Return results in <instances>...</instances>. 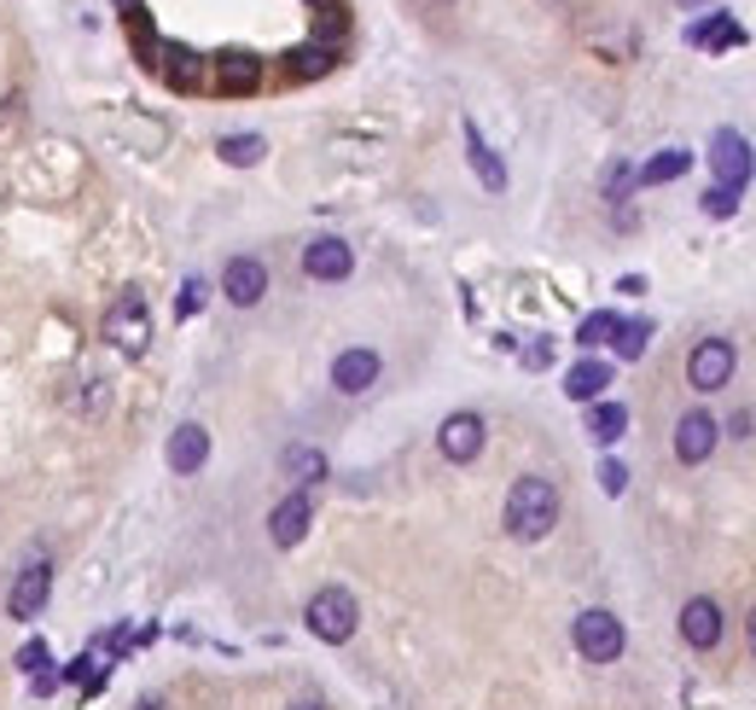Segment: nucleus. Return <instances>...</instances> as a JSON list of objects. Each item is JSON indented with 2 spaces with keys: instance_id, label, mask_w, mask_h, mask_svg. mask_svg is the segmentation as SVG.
I'll return each instance as SVG.
<instances>
[{
  "instance_id": "dca6fc26",
  "label": "nucleus",
  "mask_w": 756,
  "mask_h": 710,
  "mask_svg": "<svg viewBox=\"0 0 756 710\" xmlns=\"http://www.w3.org/2000/svg\"><path fill=\"white\" fill-rule=\"evenodd\" d=\"M605 391H611V367L594 362V355H587V362H577V367L565 374V396H570V402H599Z\"/></svg>"
},
{
  "instance_id": "b1692460",
  "label": "nucleus",
  "mask_w": 756,
  "mask_h": 710,
  "mask_svg": "<svg viewBox=\"0 0 756 710\" xmlns=\"http://www.w3.org/2000/svg\"><path fill=\"white\" fill-rule=\"evenodd\" d=\"M215 151H222V163H233V169H250V163H262L268 140H262V134H227V140L215 146Z\"/></svg>"
},
{
  "instance_id": "f3484780",
  "label": "nucleus",
  "mask_w": 756,
  "mask_h": 710,
  "mask_svg": "<svg viewBox=\"0 0 756 710\" xmlns=\"http://www.w3.org/2000/svg\"><path fill=\"white\" fill-rule=\"evenodd\" d=\"M686 41L704 47V53H721V47H745V24L728 19V12H716V19H704V24L686 29Z\"/></svg>"
},
{
  "instance_id": "423d86ee",
  "label": "nucleus",
  "mask_w": 756,
  "mask_h": 710,
  "mask_svg": "<svg viewBox=\"0 0 756 710\" xmlns=\"http://www.w3.org/2000/svg\"><path fill=\"white\" fill-rule=\"evenodd\" d=\"M710 169H716V187H733V193H745V181H751V140L739 128H716V140H710Z\"/></svg>"
},
{
  "instance_id": "20e7f679",
  "label": "nucleus",
  "mask_w": 756,
  "mask_h": 710,
  "mask_svg": "<svg viewBox=\"0 0 756 710\" xmlns=\"http://www.w3.org/2000/svg\"><path fill=\"white\" fill-rule=\"evenodd\" d=\"M570 640H577V652L587 658V664H617L623 658V647H629V635H623V623H617L611 612H582L577 617V629H570Z\"/></svg>"
},
{
  "instance_id": "f257e3e1",
  "label": "nucleus",
  "mask_w": 756,
  "mask_h": 710,
  "mask_svg": "<svg viewBox=\"0 0 756 710\" xmlns=\"http://www.w3.org/2000/svg\"><path fill=\"white\" fill-rule=\"evenodd\" d=\"M553 524H559V483L542 478V472H524L507 489V530L518 542H542Z\"/></svg>"
},
{
  "instance_id": "7ed1b4c3",
  "label": "nucleus",
  "mask_w": 756,
  "mask_h": 710,
  "mask_svg": "<svg viewBox=\"0 0 756 710\" xmlns=\"http://www.w3.org/2000/svg\"><path fill=\"white\" fill-rule=\"evenodd\" d=\"M106 344L111 350H123V355H146L151 344V315H146V297L134 292V285H123L111 303V315H106Z\"/></svg>"
},
{
  "instance_id": "72a5a7b5",
  "label": "nucleus",
  "mask_w": 756,
  "mask_h": 710,
  "mask_svg": "<svg viewBox=\"0 0 756 710\" xmlns=\"http://www.w3.org/2000/svg\"><path fill=\"white\" fill-rule=\"evenodd\" d=\"M292 710H326V705H321V699H297Z\"/></svg>"
},
{
  "instance_id": "5701e85b",
  "label": "nucleus",
  "mask_w": 756,
  "mask_h": 710,
  "mask_svg": "<svg viewBox=\"0 0 756 710\" xmlns=\"http://www.w3.org/2000/svg\"><path fill=\"white\" fill-rule=\"evenodd\" d=\"M646 344H652V320H617V332H611L617 362H641Z\"/></svg>"
},
{
  "instance_id": "f704fd0d",
  "label": "nucleus",
  "mask_w": 756,
  "mask_h": 710,
  "mask_svg": "<svg viewBox=\"0 0 756 710\" xmlns=\"http://www.w3.org/2000/svg\"><path fill=\"white\" fill-rule=\"evenodd\" d=\"M314 7H338V0H314Z\"/></svg>"
},
{
  "instance_id": "473e14b6",
  "label": "nucleus",
  "mask_w": 756,
  "mask_h": 710,
  "mask_svg": "<svg viewBox=\"0 0 756 710\" xmlns=\"http://www.w3.org/2000/svg\"><path fill=\"white\" fill-rule=\"evenodd\" d=\"M745 635H751V652H756V605H751V623H745Z\"/></svg>"
},
{
  "instance_id": "c9c22d12",
  "label": "nucleus",
  "mask_w": 756,
  "mask_h": 710,
  "mask_svg": "<svg viewBox=\"0 0 756 710\" xmlns=\"http://www.w3.org/2000/svg\"><path fill=\"white\" fill-rule=\"evenodd\" d=\"M681 7H704V0H681Z\"/></svg>"
},
{
  "instance_id": "c756f323",
  "label": "nucleus",
  "mask_w": 756,
  "mask_h": 710,
  "mask_svg": "<svg viewBox=\"0 0 756 710\" xmlns=\"http://www.w3.org/2000/svg\"><path fill=\"white\" fill-rule=\"evenodd\" d=\"M326 64H332V53H326V47H309V53H297V64H292V71H297V76H314V71H326Z\"/></svg>"
},
{
  "instance_id": "393cba45",
  "label": "nucleus",
  "mask_w": 756,
  "mask_h": 710,
  "mask_svg": "<svg viewBox=\"0 0 756 710\" xmlns=\"http://www.w3.org/2000/svg\"><path fill=\"white\" fill-rule=\"evenodd\" d=\"M158 71L175 82V88H198V64L187 47H158Z\"/></svg>"
},
{
  "instance_id": "ddd939ff",
  "label": "nucleus",
  "mask_w": 756,
  "mask_h": 710,
  "mask_svg": "<svg viewBox=\"0 0 756 710\" xmlns=\"http://www.w3.org/2000/svg\"><path fill=\"white\" fill-rule=\"evenodd\" d=\"M681 640L686 647H698V652H710L716 640H721V605L716 600H686L681 605Z\"/></svg>"
},
{
  "instance_id": "c85d7f7f",
  "label": "nucleus",
  "mask_w": 756,
  "mask_h": 710,
  "mask_svg": "<svg viewBox=\"0 0 756 710\" xmlns=\"http://www.w3.org/2000/svg\"><path fill=\"white\" fill-rule=\"evenodd\" d=\"M599 483H605V495H623V489H629V466L623 461H605L599 466Z\"/></svg>"
},
{
  "instance_id": "2eb2a0df",
  "label": "nucleus",
  "mask_w": 756,
  "mask_h": 710,
  "mask_svg": "<svg viewBox=\"0 0 756 710\" xmlns=\"http://www.w3.org/2000/svg\"><path fill=\"white\" fill-rule=\"evenodd\" d=\"M205 461H210V431L205 426H175V437H170V466L181 472V478H193Z\"/></svg>"
},
{
  "instance_id": "cd10ccee",
  "label": "nucleus",
  "mask_w": 756,
  "mask_h": 710,
  "mask_svg": "<svg viewBox=\"0 0 756 710\" xmlns=\"http://www.w3.org/2000/svg\"><path fill=\"white\" fill-rule=\"evenodd\" d=\"M198 309H205V280H187V285H181V303H175V315H181V320H193Z\"/></svg>"
},
{
  "instance_id": "6ab92c4d",
  "label": "nucleus",
  "mask_w": 756,
  "mask_h": 710,
  "mask_svg": "<svg viewBox=\"0 0 756 710\" xmlns=\"http://www.w3.org/2000/svg\"><path fill=\"white\" fill-rule=\"evenodd\" d=\"M466 151H472V169H478L483 187H489V193H507V163H500L495 151H489V140L478 134V123H466Z\"/></svg>"
},
{
  "instance_id": "f03ea898",
  "label": "nucleus",
  "mask_w": 756,
  "mask_h": 710,
  "mask_svg": "<svg viewBox=\"0 0 756 710\" xmlns=\"http://www.w3.org/2000/svg\"><path fill=\"white\" fill-rule=\"evenodd\" d=\"M302 623H309L314 640H326V647H344L349 635L361 629V605L349 588H321V595L309 600V612H302Z\"/></svg>"
},
{
  "instance_id": "a211bd4d",
  "label": "nucleus",
  "mask_w": 756,
  "mask_h": 710,
  "mask_svg": "<svg viewBox=\"0 0 756 710\" xmlns=\"http://www.w3.org/2000/svg\"><path fill=\"white\" fill-rule=\"evenodd\" d=\"M257 82H262V64L250 53H222L215 59V88L222 94H250Z\"/></svg>"
},
{
  "instance_id": "6e6552de",
  "label": "nucleus",
  "mask_w": 756,
  "mask_h": 710,
  "mask_svg": "<svg viewBox=\"0 0 756 710\" xmlns=\"http://www.w3.org/2000/svg\"><path fill=\"white\" fill-rule=\"evenodd\" d=\"M309 524H314V501H309V489H292L274 513H268V536H274V548H297L302 536H309Z\"/></svg>"
},
{
  "instance_id": "39448f33",
  "label": "nucleus",
  "mask_w": 756,
  "mask_h": 710,
  "mask_svg": "<svg viewBox=\"0 0 756 710\" xmlns=\"http://www.w3.org/2000/svg\"><path fill=\"white\" fill-rule=\"evenodd\" d=\"M733 367H739V355L728 338H704V344H693V355H686V379H693V391H721V384L733 379Z\"/></svg>"
},
{
  "instance_id": "9b49d317",
  "label": "nucleus",
  "mask_w": 756,
  "mask_h": 710,
  "mask_svg": "<svg viewBox=\"0 0 756 710\" xmlns=\"http://www.w3.org/2000/svg\"><path fill=\"white\" fill-rule=\"evenodd\" d=\"M222 292H227V303H239V309H257L268 297V268L257 257H233L222 268Z\"/></svg>"
},
{
  "instance_id": "bb28decb",
  "label": "nucleus",
  "mask_w": 756,
  "mask_h": 710,
  "mask_svg": "<svg viewBox=\"0 0 756 710\" xmlns=\"http://www.w3.org/2000/svg\"><path fill=\"white\" fill-rule=\"evenodd\" d=\"M698 205H704V216H716V222H728V216L739 210V193H733V187H710V193L698 198Z\"/></svg>"
},
{
  "instance_id": "1a4fd4ad",
  "label": "nucleus",
  "mask_w": 756,
  "mask_h": 710,
  "mask_svg": "<svg viewBox=\"0 0 756 710\" xmlns=\"http://www.w3.org/2000/svg\"><path fill=\"white\" fill-rule=\"evenodd\" d=\"M47 595H53V565L47 560H29L24 571H18V583H12V595H7V612L12 617H36L41 605H47Z\"/></svg>"
},
{
  "instance_id": "0eeeda50",
  "label": "nucleus",
  "mask_w": 756,
  "mask_h": 710,
  "mask_svg": "<svg viewBox=\"0 0 756 710\" xmlns=\"http://www.w3.org/2000/svg\"><path fill=\"white\" fill-rule=\"evenodd\" d=\"M436 449H443V461H454V466L478 461L483 454V414H472V408L448 414L443 431H436Z\"/></svg>"
},
{
  "instance_id": "f8f14e48",
  "label": "nucleus",
  "mask_w": 756,
  "mask_h": 710,
  "mask_svg": "<svg viewBox=\"0 0 756 710\" xmlns=\"http://www.w3.org/2000/svg\"><path fill=\"white\" fill-rule=\"evenodd\" d=\"M349 268H356V250H349L344 240H314L302 245V274L309 280H349Z\"/></svg>"
},
{
  "instance_id": "412c9836",
  "label": "nucleus",
  "mask_w": 756,
  "mask_h": 710,
  "mask_svg": "<svg viewBox=\"0 0 756 710\" xmlns=\"http://www.w3.org/2000/svg\"><path fill=\"white\" fill-rule=\"evenodd\" d=\"M686 169H693V151L669 146V151H658V158H646L641 169H634V181H641V187H664V181H681Z\"/></svg>"
},
{
  "instance_id": "aec40b11",
  "label": "nucleus",
  "mask_w": 756,
  "mask_h": 710,
  "mask_svg": "<svg viewBox=\"0 0 756 710\" xmlns=\"http://www.w3.org/2000/svg\"><path fill=\"white\" fill-rule=\"evenodd\" d=\"M280 472H285L292 483L309 489V483H321V478H326V454L314 449V443H292V449L280 454Z\"/></svg>"
},
{
  "instance_id": "4468645a",
  "label": "nucleus",
  "mask_w": 756,
  "mask_h": 710,
  "mask_svg": "<svg viewBox=\"0 0 756 710\" xmlns=\"http://www.w3.org/2000/svg\"><path fill=\"white\" fill-rule=\"evenodd\" d=\"M332 384H338L344 396H361L379 384V355L373 350H344L338 362H332Z\"/></svg>"
},
{
  "instance_id": "9d476101",
  "label": "nucleus",
  "mask_w": 756,
  "mask_h": 710,
  "mask_svg": "<svg viewBox=\"0 0 756 710\" xmlns=\"http://www.w3.org/2000/svg\"><path fill=\"white\" fill-rule=\"evenodd\" d=\"M716 437H721V426L704 408L681 414V426H676V461L681 466H704V461H710V449H716Z\"/></svg>"
},
{
  "instance_id": "a878e982",
  "label": "nucleus",
  "mask_w": 756,
  "mask_h": 710,
  "mask_svg": "<svg viewBox=\"0 0 756 710\" xmlns=\"http://www.w3.org/2000/svg\"><path fill=\"white\" fill-rule=\"evenodd\" d=\"M611 332H617V315H611V309H594V315H587L582 327H577V344H582V350H599V344H611Z\"/></svg>"
},
{
  "instance_id": "7c9ffc66",
  "label": "nucleus",
  "mask_w": 756,
  "mask_h": 710,
  "mask_svg": "<svg viewBox=\"0 0 756 710\" xmlns=\"http://www.w3.org/2000/svg\"><path fill=\"white\" fill-rule=\"evenodd\" d=\"M18 670H29V675H41V670H47V647H41V640H29V647L18 652Z\"/></svg>"
},
{
  "instance_id": "e433bc0d",
  "label": "nucleus",
  "mask_w": 756,
  "mask_h": 710,
  "mask_svg": "<svg viewBox=\"0 0 756 710\" xmlns=\"http://www.w3.org/2000/svg\"><path fill=\"white\" fill-rule=\"evenodd\" d=\"M116 7H134V0H116Z\"/></svg>"
},
{
  "instance_id": "2f4dec72",
  "label": "nucleus",
  "mask_w": 756,
  "mask_h": 710,
  "mask_svg": "<svg viewBox=\"0 0 756 710\" xmlns=\"http://www.w3.org/2000/svg\"><path fill=\"white\" fill-rule=\"evenodd\" d=\"M553 362V344H530L524 350V367H547Z\"/></svg>"
},
{
  "instance_id": "4be33fe9",
  "label": "nucleus",
  "mask_w": 756,
  "mask_h": 710,
  "mask_svg": "<svg viewBox=\"0 0 756 710\" xmlns=\"http://www.w3.org/2000/svg\"><path fill=\"white\" fill-rule=\"evenodd\" d=\"M623 431H629V408H623V402H594V414H587V437H594V443H617Z\"/></svg>"
}]
</instances>
